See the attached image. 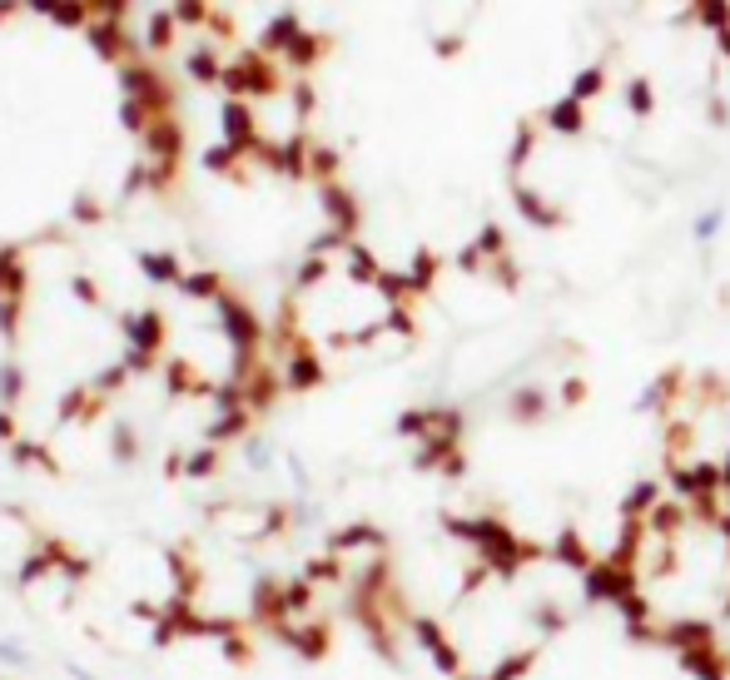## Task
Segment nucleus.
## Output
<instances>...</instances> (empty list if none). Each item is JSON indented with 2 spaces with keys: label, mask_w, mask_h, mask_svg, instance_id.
<instances>
[{
  "label": "nucleus",
  "mask_w": 730,
  "mask_h": 680,
  "mask_svg": "<svg viewBox=\"0 0 730 680\" xmlns=\"http://www.w3.org/2000/svg\"><path fill=\"white\" fill-rule=\"evenodd\" d=\"M423 293L393 273L353 229L303 249L274 318L284 388H308L328 368L393 353L418 328Z\"/></svg>",
  "instance_id": "obj_1"
},
{
  "label": "nucleus",
  "mask_w": 730,
  "mask_h": 680,
  "mask_svg": "<svg viewBox=\"0 0 730 680\" xmlns=\"http://www.w3.org/2000/svg\"><path fill=\"white\" fill-rule=\"evenodd\" d=\"M656 482L681 497L730 507V383L706 368H676L651 388Z\"/></svg>",
  "instance_id": "obj_2"
},
{
  "label": "nucleus",
  "mask_w": 730,
  "mask_h": 680,
  "mask_svg": "<svg viewBox=\"0 0 730 680\" xmlns=\"http://www.w3.org/2000/svg\"><path fill=\"white\" fill-rule=\"evenodd\" d=\"M25 5H70V10H75V0H0V15H10V10H25Z\"/></svg>",
  "instance_id": "obj_3"
}]
</instances>
